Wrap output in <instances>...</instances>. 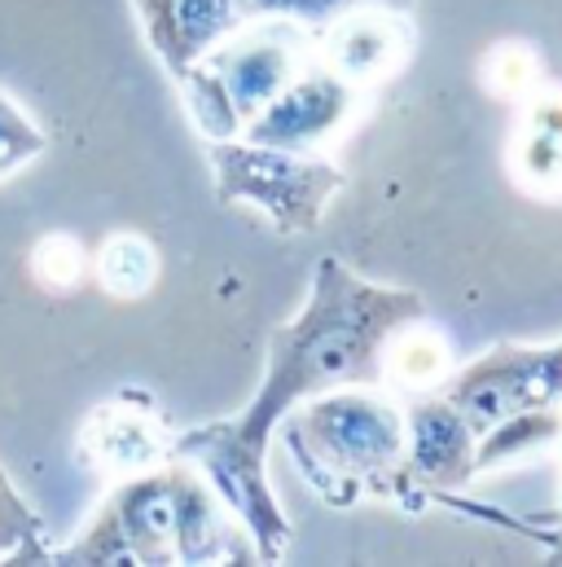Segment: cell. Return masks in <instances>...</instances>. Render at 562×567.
<instances>
[{
    "mask_svg": "<svg viewBox=\"0 0 562 567\" xmlns=\"http://www.w3.org/2000/svg\"><path fill=\"white\" fill-rule=\"evenodd\" d=\"M414 308H418L414 295L378 290V286L347 278L339 265H321L316 299L278 339L273 374H269L260 401L247 410V419L233 426H207L185 440L189 453H198L211 466V475L229 493V502L256 524V533L269 550H278L285 537V524H281L278 506L264 488V475H260V453H264L273 419L294 396L370 365L378 343L400 321H409Z\"/></svg>",
    "mask_w": 562,
    "mask_h": 567,
    "instance_id": "cell-1",
    "label": "cell"
},
{
    "mask_svg": "<svg viewBox=\"0 0 562 567\" xmlns=\"http://www.w3.org/2000/svg\"><path fill=\"white\" fill-rule=\"evenodd\" d=\"M35 274L53 286H71L84 274V251L71 238H44L35 251Z\"/></svg>",
    "mask_w": 562,
    "mask_h": 567,
    "instance_id": "cell-10",
    "label": "cell"
},
{
    "mask_svg": "<svg viewBox=\"0 0 562 567\" xmlns=\"http://www.w3.org/2000/svg\"><path fill=\"white\" fill-rule=\"evenodd\" d=\"M562 396V348L528 352V348H497L479 365H470L452 388L448 405L466 419L475 435H488L497 423L554 405Z\"/></svg>",
    "mask_w": 562,
    "mask_h": 567,
    "instance_id": "cell-4",
    "label": "cell"
},
{
    "mask_svg": "<svg viewBox=\"0 0 562 567\" xmlns=\"http://www.w3.org/2000/svg\"><path fill=\"white\" fill-rule=\"evenodd\" d=\"M97 274L102 282L111 286L115 295H140L145 286L154 282V251L140 243V238H111L102 247V260H97Z\"/></svg>",
    "mask_w": 562,
    "mask_h": 567,
    "instance_id": "cell-8",
    "label": "cell"
},
{
    "mask_svg": "<svg viewBox=\"0 0 562 567\" xmlns=\"http://www.w3.org/2000/svg\"><path fill=\"white\" fill-rule=\"evenodd\" d=\"M392 4H405V0H392Z\"/></svg>",
    "mask_w": 562,
    "mask_h": 567,
    "instance_id": "cell-13",
    "label": "cell"
},
{
    "mask_svg": "<svg viewBox=\"0 0 562 567\" xmlns=\"http://www.w3.org/2000/svg\"><path fill=\"white\" fill-rule=\"evenodd\" d=\"M414 466L426 480L457 484L475 471V431L448 401H426L414 410Z\"/></svg>",
    "mask_w": 562,
    "mask_h": 567,
    "instance_id": "cell-7",
    "label": "cell"
},
{
    "mask_svg": "<svg viewBox=\"0 0 562 567\" xmlns=\"http://www.w3.org/2000/svg\"><path fill=\"white\" fill-rule=\"evenodd\" d=\"M347 106H352V93L330 75L290 80L278 97L251 120V137H256V145L303 150V145L330 137L339 128V120L347 115Z\"/></svg>",
    "mask_w": 562,
    "mask_h": 567,
    "instance_id": "cell-6",
    "label": "cell"
},
{
    "mask_svg": "<svg viewBox=\"0 0 562 567\" xmlns=\"http://www.w3.org/2000/svg\"><path fill=\"white\" fill-rule=\"evenodd\" d=\"M352 0H238V9L247 13H285V18H299V22H330L347 9Z\"/></svg>",
    "mask_w": 562,
    "mask_h": 567,
    "instance_id": "cell-12",
    "label": "cell"
},
{
    "mask_svg": "<svg viewBox=\"0 0 562 567\" xmlns=\"http://www.w3.org/2000/svg\"><path fill=\"white\" fill-rule=\"evenodd\" d=\"M40 150V137H35V128L0 97V176L13 167V163H22L27 154H35Z\"/></svg>",
    "mask_w": 562,
    "mask_h": 567,
    "instance_id": "cell-11",
    "label": "cell"
},
{
    "mask_svg": "<svg viewBox=\"0 0 562 567\" xmlns=\"http://www.w3.org/2000/svg\"><path fill=\"white\" fill-rule=\"evenodd\" d=\"M294 80V62L281 35H251L202 66L189 84V106L198 124L216 137L238 133V124L256 120L281 89Z\"/></svg>",
    "mask_w": 562,
    "mask_h": 567,
    "instance_id": "cell-3",
    "label": "cell"
},
{
    "mask_svg": "<svg viewBox=\"0 0 562 567\" xmlns=\"http://www.w3.org/2000/svg\"><path fill=\"white\" fill-rule=\"evenodd\" d=\"M220 167V189L229 198H251L260 203L269 216H278L281 229H303L316 220V212L325 207L330 189L339 185V176L325 163H303L294 154H285L278 145H256V150H220L216 154Z\"/></svg>",
    "mask_w": 562,
    "mask_h": 567,
    "instance_id": "cell-5",
    "label": "cell"
},
{
    "mask_svg": "<svg viewBox=\"0 0 562 567\" xmlns=\"http://www.w3.org/2000/svg\"><path fill=\"white\" fill-rule=\"evenodd\" d=\"M303 475L343 502L347 484H387L405 457V423L374 396H334L290 423Z\"/></svg>",
    "mask_w": 562,
    "mask_h": 567,
    "instance_id": "cell-2",
    "label": "cell"
},
{
    "mask_svg": "<svg viewBox=\"0 0 562 567\" xmlns=\"http://www.w3.org/2000/svg\"><path fill=\"white\" fill-rule=\"evenodd\" d=\"M339 58H343L347 71L370 75V71H378V66H387L396 58V35H387L374 22H352L343 31V40H339Z\"/></svg>",
    "mask_w": 562,
    "mask_h": 567,
    "instance_id": "cell-9",
    "label": "cell"
}]
</instances>
